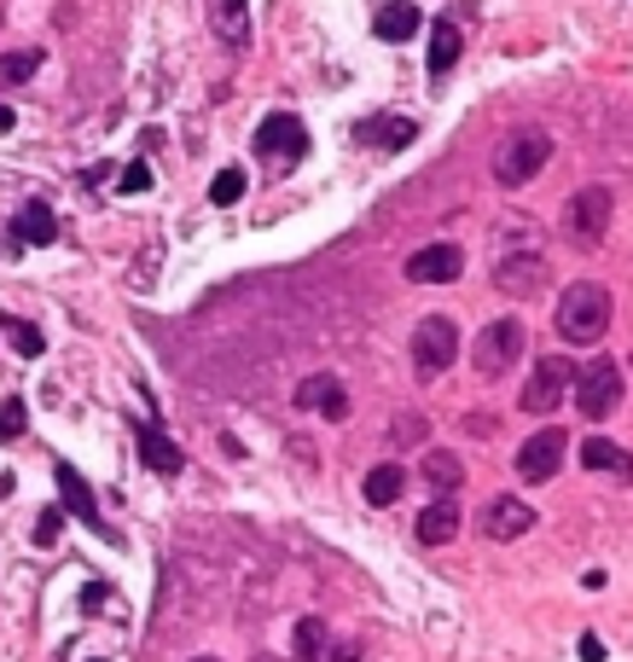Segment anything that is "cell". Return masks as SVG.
<instances>
[{
  "label": "cell",
  "mask_w": 633,
  "mask_h": 662,
  "mask_svg": "<svg viewBox=\"0 0 633 662\" xmlns=\"http://www.w3.org/2000/svg\"><path fill=\"white\" fill-rule=\"evenodd\" d=\"M575 407H581L593 424L611 419L616 407H622V367L604 361V354H599L593 367H581V372H575Z\"/></svg>",
  "instance_id": "obj_4"
},
{
  "label": "cell",
  "mask_w": 633,
  "mask_h": 662,
  "mask_svg": "<svg viewBox=\"0 0 633 662\" xmlns=\"http://www.w3.org/2000/svg\"><path fill=\"white\" fill-rule=\"evenodd\" d=\"M413 134H419L413 117H366V122H354V140H361V146H378V151L413 146Z\"/></svg>",
  "instance_id": "obj_15"
},
{
  "label": "cell",
  "mask_w": 633,
  "mask_h": 662,
  "mask_svg": "<svg viewBox=\"0 0 633 662\" xmlns=\"http://www.w3.org/2000/svg\"><path fill=\"white\" fill-rule=\"evenodd\" d=\"M134 442H140V460H145L151 471H158V477H181V465H187V453H181V448H174V442L163 437V430H158V424H140V430H134Z\"/></svg>",
  "instance_id": "obj_16"
},
{
  "label": "cell",
  "mask_w": 633,
  "mask_h": 662,
  "mask_svg": "<svg viewBox=\"0 0 633 662\" xmlns=\"http://www.w3.org/2000/svg\"><path fill=\"white\" fill-rule=\"evenodd\" d=\"M564 227H570V239L575 244H599L604 239V227H611V187H581L570 203H564Z\"/></svg>",
  "instance_id": "obj_7"
},
{
  "label": "cell",
  "mask_w": 633,
  "mask_h": 662,
  "mask_svg": "<svg viewBox=\"0 0 633 662\" xmlns=\"http://www.w3.org/2000/svg\"><path fill=\"white\" fill-rule=\"evenodd\" d=\"M581 465H587V471H604V477H616V482H633V453L616 448L611 437H587V442H581Z\"/></svg>",
  "instance_id": "obj_17"
},
{
  "label": "cell",
  "mask_w": 633,
  "mask_h": 662,
  "mask_svg": "<svg viewBox=\"0 0 633 662\" xmlns=\"http://www.w3.org/2000/svg\"><path fill=\"white\" fill-rule=\"evenodd\" d=\"M518 354H523V325L518 320H489L476 349H471V361L483 378H500L505 367H518Z\"/></svg>",
  "instance_id": "obj_8"
},
{
  "label": "cell",
  "mask_w": 633,
  "mask_h": 662,
  "mask_svg": "<svg viewBox=\"0 0 633 662\" xmlns=\"http://www.w3.org/2000/svg\"><path fill=\"white\" fill-rule=\"evenodd\" d=\"M546 158H552V134L518 129V134H505L500 151H494V181L518 192V187H529V181H535V174L546 169Z\"/></svg>",
  "instance_id": "obj_2"
},
{
  "label": "cell",
  "mask_w": 633,
  "mask_h": 662,
  "mask_svg": "<svg viewBox=\"0 0 633 662\" xmlns=\"http://www.w3.org/2000/svg\"><path fill=\"white\" fill-rule=\"evenodd\" d=\"M559 338L575 349H593L604 331H611V291L593 285V279H575V285L559 297Z\"/></svg>",
  "instance_id": "obj_1"
},
{
  "label": "cell",
  "mask_w": 633,
  "mask_h": 662,
  "mask_svg": "<svg viewBox=\"0 0 633 662\" xmlns=\"http://www.w3.org/2000/svg\"><path fill=\"white\" fill-rule=\"evenodd\" d=\"M117 187H122V192H145V187H151V163L134 158L129 169H122V181H117Z\"/></svg>",
  "instance_id": "obj_31"
},
{
  "label": "cell",
  "mask_w": 633,
  "mask_h": 662,
  "mask_svg": "<svg viewBox=\"0 0 633 662\" xmlns=\"http://www.w3.org/2000/svg\"><path fill=\"white\" fill-rule=\"evenodd\" d=\"M53 477H59L64 512H70V518H82V523H88L93 534H111V529H105V518H99V500H93V489H88V482H82V477H76V465H59Z\"/></svg>",
  "instance_id": "obj_14"
},
{
  "label": "cell",
  "mask_w": 633,
  "mask_h": 662,
  "mask_svg": "<svg viewBox=\"0 0 633 662\" xmlns=\"http://www.w3.org/2000/svg\"><path fill=\"white\" fill-rule=\"evenodd\" d=\"M59 529H64V512H59V505H53V512H41V518H36V546H53Z\"/></svg>",
  "instance_id": "obj_30"
},
{
  "label": "cell",
  "mask_w": 633,
  "mask_h": 662,
  "mask_svg": "<svg viewBox=\"0 0 633 662\" xmlns=\"http://www.w3.org/2000/svg\"><path fill=\"white\" fill-rule=\"evenodd\" d=\"M36 70H41L36 47H23V53H0V82H30Z\"/></svg>",
  "instance_id": "obj_27"
},
{
  "label": "cell",
  "mask_w": 633,
  "mask_h": 662,
  "mask_svg": "<svg viewBox=\"0 0 633 662\" xmlns=\"http://www.w3.org/2000/svg\"><path fill=\"white\" fill-rule=\"evenodd\" d=\"M535 529V505H523L518 494H494L483 505V534L489 541H518V534Z\"/></svg>",
  "instance_id": "obj_11"
},
{
  "label": "cell",
  "mask_w": 633,
  "mask_h": 662,
  "mask_svg": "<svg viewBox=\"0 0 633 662\" xmlns=\"http://www.w3.org/2000/svg\"><path fill=\"white\" fill-rule=\"evenodd\" d=\"M541 279H546V262L535 257V250H523V257H500V262H494V285H500L505 297H535Z\"/></svg>",
  "instance_id": "obj_13"
},
{
  "label": "cell",
  "mask_w": 633,
  "mask_h": 662,
  "mask_svg": "<svg viewBox=\"0 0 633 662\" xmlns=\"http://www.w3.org/2000/svg\"><path fill=\"white\" fill-rule=\"evenodd\" d=\"M372 30H378V41H413L424 30V12L413 7V0H390V7H378Z\"/></svg>",
  "instance_id": "obj_18"
},
{
  "label": "cell",
  "mask_w": 633,
  "mask_h": 662,
  "mask_svg": "<svg viewBox=\"0 0 633 662\" xmlns=\"http://www.w3.org/2000/svg\"><path fill=\"white\" fill-rule=\"evenodd\" d=\"M0 331H7V343L23 354V361H36V354L47 349V338H41V331H36L30 320H18V314H0Z\"/></svg>",
  "instance_id": "obj_26"
},
{
  "label": "cell",
  "mask_w": 633,
  "mask_h": 662,
  "mask_svg": "<svg viewBox=\"0 0 633 662\" xmlns=\"http://www.w3.org/2000/svg\"><path fill=\"white\" fill-rule=\"evenodd\" d=\"M192 662H215V656H192Z\"/></svg>",
  "instance_id": "obj_37"
},
{
  "label": "cell",
  "mask_w": 633,
  "mask_h": 662,
  "mask_svg": "<svg viewBox=\"0 0 633 662\" xmlns=\"http://www.w3.org/2000/svg\"><path fill=\"white\" fill-rule=\"evenodd\" d=\"M302 151H309V129H302V117L291 111H273L257 122V158L273 163V169H291Z\"/></svg>",
  "instance_id": "obj_5"
},
{
  "label": "cell",
  "mask_w": 633,
  "mask_h": 662,
  "mask_svg": "<svg viewBox=\"0 0 633 662\" xmlns=\"http://www.w3.org/2000/svg\"><path fill=\"white\" fill-rule=\"evenodd\" d=\"M210 23L227 47H244L250 41V0H210Z\"/></svg>",
  "instance_id": "obj_20"
},
{
  "label": "cell",
  "mask_w": 633,
  "mask_h": 662,
  "mask_svg": "<svg viewBox=\"0 0 633 662\" xmlns=\"http://www.w3.org/2000/svg\"><path fill=\"white\" fill-rule=\"evenodd\" d=\"M244 198V169H221L210 181V203H221V210H233V203Z\"/></svg>",
  "instance_id": "obj_28"
},
{
  "label": "cell",
  "mask_w": 633,
  "mask_h": 662,
  "mask_svg": "<svg viewBox=\"0 0 633 662\" xmlns=\"http://www.w3.org/2000/svg\"><path fill=\"white\" fill-rule=\"evenodd\" d=\"M465 257H460V244H424L408 257V279L413 285H448V279H460Z\"/></svg>",
  "instance_id": "obj_12"
},
{
  "label": "cell",
  "mask_w": 633,
  "mask_h": 662,
  "mask_svg": "<svg viewBox=\"0 0 633 662\" xmlns=\"http://www.w3.org/2000/svg\"><path fill=\"white\" fill-rule=\"evenodd\" d=\"M105 599H111V588H105V581H93V588H82V610H99Z\"/></svg>",
  "instance_id": "obj_35"
},
{
  "label": "cell",
  "mask_w": 633,
  "mask_h": 662,
  "mask_svg": "<svg viewBox=\"0 0 633 662\" xmlns=\"http://www.w3.org/2000/svg\"><path fill=\"white\" fill-rule=\"evenodd\" d=\"M361 489H366L372 505H395L401 494H408V471H401V465H372Z\"/></svg>",
  "instance_id": "obj_24"
},
{
  "label": "cell",
  "mask_w": 633,
  "mask_h": 662,
  "mask_svg": "<svg viewBox=\"0 0 633 662\" xmlns=\"http://www.w3.org/2000/svg\"><path fill=\"white\" fill-rule=\"evenodd\" d=\"M297 407H302V413H320V419L343 424L349 419V390L338 384L332 372H314V378H302V384H297Z\"/></svg>",
  "instance_id": "obj_10"
},
{
  "label": "cell",
  "mask_w": 633,
  "mask_h": 662,
  "mask_svg": "<svg viewBox=\"0 0 633 662\" xmlns=\"http://www.w3.org/2000/svg\"><path fill=\"white\" fill-rule=\"evenodd\" d=\"M320 662H361V640H343V645H325Z\"/></svg>",
  "instance_id": "obj_33"
},
{
  "label": "cell",
  "mask_w": 633,
  "mask_h": 662,
  "mask_svg": "<svg viewBox=\"0 0 633 662\" xmlns=\"http://www.w3.org/2000/svg\"><path fill=\"white\" fill-rule=\"evenodd\" d=\"M453 534H460V505H453V500H436V505H424V512H419V541L424 546H448Z\"/></svg>",
  "instance_id": "obj_21"
},
{
  "label": "cell",
  "mask_w": 633,
  "mask_h": 662,
  "mask_svg": "<svg viewBox=\"0 0 633 662\" xmlns=\"http://www.w3.org/2000/svg\"><path fill=\"white\" fill-rule=\"evenodd\" d=\"M419 437H424V419H419V413H408V419L390 424V442H419Z\"/></svg>",
  "instance_id": "obj_32"
},
{
  "label": "cell",
  "mask_w": 633,
  "mask_h": 662,
  "mask_svg": "<svg viewBox=\"0 0 633 662\" xmlns=\"http://www.w3.org/2000/svg\"><path fill=\"white\" fill-rule=\"evenodd\" d=\"M12 122H18V117H12V106H0V129H12Z\"/></svg>",
  "instance_id": "obj_36"
},
{
  "label": "cell",
  "mask_w": 633,
  "mask_h": 662,
  "mask_svg": "<svg viewBox=\"0 0 633 662\" xmlns=\"http://www.w3.org/2000/svg\"><path fill=\"white\" fill-rule=\"evenodd\" d=\"M460 53H465V36L453 30V18H436L430 23V76L442 82V76L460 64Z\"/></svg>",
  "instance_id": "obj_19"
},
{
  "label": "cell",
  "mask_w": 633,
  "mask_h": 662,
  "mask_svg": "<svg viewBox=\"0 0 633 662\" xmlns=\"http://www.w3.org/2000/svg\"><path fill=\"white\" fill-rule=\"evenodd\" d=\"M453 354H460V325L448 314H424L413 325V372L430 384V378H442L453 367Z\"/></svg>",
  "instance_id": "obj_3"
},
{
  "label": "cell",
  "mask_w": 633,
  "mask_h": 662,
  "mask_svg": "<svg viewBox=\"0 0 633 662\" xmlns=\"http://www.w3.org/2000/svg\"><path fill=\"white\" fill-rule=\"evenodd\" d=\"M570 384H575V367L564 361V354H546V361L529 372V384H523V413H535V419H546L552 407H559L564 395H570Z\"/></svg>",
  "instance_id": "obj_6"
},
{
  "label": "cell",
  "mask_w": 633,
  "mask_h": 662,
  "mask_svg": "<svg viewBox=\"0 0 633 662\" xmlns=\"http://www.w3.org/2000/svg\"><path fill=\"white\" fill-rule=\"evenodd\" d=\"M23 437V401H0V442H18Z\"/></svg>",
  "instance_id": "obj_29"
},
{
  "label": "cell",
  "mask_w": 633,
  "mask_h": 662,
  "mask_svg": "<svg viewBox=\"0 0 633 662\" xmlns=\"http://www.w3.org/2000/svg\"><path fill=\"white\" fill-rule=\"evenodd\" d=\"M291 656H297V662H320V656H325V622H320V616H302V622H297Z\"/></svg>",
  "instance_id": "obj_25"
},
{
  "label": "cell",
  "mask_w": 633,
  "mask_h": 662,
  "mask_svg": "<svg viewBox=\"0 0 633 662\" xmlns=\"http://www.w3.org/2000/svg\"><path fill=\"white\" fill-rule=\"evenodd\" d=\"M262 662H268V656H262Z\"/></svg>",
  "instance_id": "obj_38"
},
{
  "label": "cell",
  "mask_w": 633,
  "mask_h": 662,
  "mask_svg": "<svg viewBox=\"0 0 633 662\" xmlns=\"http://www.w3.org/2000/svg\"><path fill=\"white\" fill-rule=\"evenodd\" d=\"M12 227H18V244H53V239H59V215L47 210L41 198H36V203H23Z\"/></svg>",
  "instance_id": "obj_22"
},
{
  "label": "cell",
  "mask_w": 633,
  "mask_h": 662,
  "mask_svg": "<svg viewBox=\"0 0 633 662\" xmlns=\"http://www.w3.org/2000/svg\"><path fill=\"white\" fill-rule=\"evenodd\" d=\"M581 662H604V640H599V633H581Z\"/></svg>",
  "instance_id": "obj_34"
},
{
  "label": "cell",
  "mask_w": 633,
  "mask_h": 662,
  "mask_svg": "<svg viewBox=\"0 0 633 662\" xmlns=\"http://www.w3.org/2000/svg\"><path fill=\"white\" fill-rule=\"evenodd\" d=\"M419 471H424V482H430V489H436L442 500H448V494H460V482H465V465H460V460H453V453H448V448H430Z\"/></svg>",
  "instance_id": "obj_23"
},
{
  "label": "cell",
  "mask_w": 633,
  "mask_h": 662,
  "mask_svg": "<svg viewBox=\"0 0 633 662\" xmlns=\"http://www.w3.org/2000/svg\"><path fill=\"white\" fill-rule=\"evenodd\" d=\"M564 448H570V437H564L559 424L535 430V437L518 448V477L523 482H552V477H559V465H564Z\"/></svg>",
  "instance_id": "obj_9"
}]
</instances>
